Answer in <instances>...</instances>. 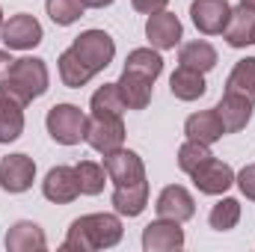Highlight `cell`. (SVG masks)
I'll use <instances>...</instances> for the list:
<instances>
[{"label": "cell", "instance_id": "cell-9", "mask_svg": "<svg viewBox=\"0 0 255 252\" xmlns=\"http://www.w3.org/2000/svg\"><path fill=\"white\" fill-rule=\"evenodd\" d=\"M190 18L199 33L205 36H220L232 18L229 0H193L190 3Z\"/></svg>", "mask_w": 255, "mask_h": 252}, {"label": "cell", "instance_id": "cell-18", "mask_svg": "<svg viewBox=\"0 0 255 252\" xmlns=\"http://www.w3.org/2000/svg\"><path fill=\"white\" fill-rule=\"evenodd\" d=\"M184 133H187V139L214 145L220 136H226V127L220 122L217 110H202V113H193L190 119L184 122Z\"/></svg>", "mask_w": 255, "mask_h": 252}, {"label": "cell", "instance_id": "cell-31", "mask_svg": "<svg viewBox=\"0 0 255 252\" xmlns=\"http://www.w3.org/2000/svg\"><path fill=\"white\" fill-rule=\"evenodd\" d=\"M208 157H214V154H211V145L196 142V139H187V142L178 148V169L190 175L193 169H196L199 163H205Z\"/></svg>", "mask_w": 255, "mask_h": 252}, {"label": "cell", "instance_id": "cell-17", "mask_svg": "<svg viewBox=\"0 0 255 252\" xmlns=\"http://www.w3.org/2000/svg\"><path fill=\"white\" fill-rule=\"evenodd\" d=\"M45 247H48L45 232L30 220H21L6 232V250L9 252H42Z\"/></svg>", "mask_w": 255, "mask_h": 252}, {"label": "cell", "instance_id": "cell-3", "mask_svg": "<svg viewBox=\"0 0 255 252\" xmlns=\"http://www.w3.org/2000/svg\"><path fill=\"white\" fill-rule=\"evenodd\" d=\"M86 122L89 116L77 104H57L48 110V119H45L51 139L60 145H77L80 139H86Z\"/></svg>", "mask_w": 255, "mask_h": 252}, {"label": "cell", "instance_id": "cell-16", "mask_svg": "<svg viewBox=\"0 0 255 252\" xmlns=\"http://www.w3.org/2000/svg\"><path fill=\"white\" fill-rule=\"evenodd\" d=\"M223 36H226V42H229L232 48L255 45V9L244 6V3H241L238 9H232V18H229Z\"/></svg>", "mask_w": 255, "mask_h": 252}, {"label": "cell", "instance_id": "cell-26", "mask_svg": "<svg viewBox=\"0 0 255 252\" xmlns=\"http://www.w3.org/2000/svg\"><path fill=\"white\" fill-rule=\"evenodd\" d=\"M92 77H95V71L83 63L71 48L60 54V80H63L68 89H80V86H86Z\"/></svg>", "mask_w": 255, "mask_h": 252}, {"label": "cell", "instance_id": "cell-24", "mask_svg": "<svg viewBox=\"0 0 255 252\" xmlns=\"http://www.w3.org/2000/svg\"><path fill=\"white\" fill-rule=\"evenodd\" d=\"M89 116H110V119H122V113L128 110L125 98L119 92L116 83H104L101 89H95L92 101H89Z\"/></svg>", "mask_w": 255, "mask_h": 252}, {"label": "cell", "instance_id": "cell-1", "mask_svg": "<svg viewBox=\"0 0 255 252\" xmlns=\"http://www.w3.org/2000/svg\"><path fill=\"white\" fill-rule=\"evenodd\" d=\"M122 241V220L116 214H86L77 217L63 241L65 252L110 250Z\"/></svg>", "mask_w": 255, "mask_h": 252}, {"label": "cell", "instance_id": "cell-13", "mask_svg": "<svg viewBox=\"0 0 255 252\" xmlns=\"http://www.w3.org/2000/svg\"><path fill=\"white\" fill-rule=\"evenodd\" d=\"M181 33H184V27H181L178 15H172V12H166V9L148 15V21H145V39H148L151 48H157V51H172V48L181 42Z\"/></svg>", "mask_w": 255, "mask_h": 252}, {"label": "cell", "instance_id": "cell-11", "mask_svg": "<svg viewBox=\"0 0 255 252\" xmlns=\"http://www.w3.org/2000/svg\"><path fill=\"white\" fill-rule=\"evenodd\" d=\"M36 163L27 154H6L0 157V187L6 193H24L33 187Z\"/></svg>", "mask_w": 255, "mask_h": 252}, {"label": "cell", "instance_id": "cell-30", "mask_svg": "<svg viewBox=\"0 0 255 252\" xmlns=\"http://www.w3.org/2000/svg\"><path fill=\"white\" fill-rule=\"evenodd\" d=\"M45 9L57 27H68L83 15V0H45Z\"/></svg>", "mask_w": 255, "mask_h": 252}, {"label": "cell", "instance_id": "cell-23", "mask_svg": "<svg viewBox=\"0 0 255 252\" xmlns=\"http://www.w3.org/2000/svg\"><path fill=\"white\" fill-rule=\"evenodd\" d=\"M217 48L211 45V42H205V39H196V42H187V45H181V51H178V63L184 65V68H193V71H211L214 65H217Z\"/></svg>", "mask_w": 255, "mask_h": 252}, {"label": "cell", "instance_id": "cell-8", "mask_svg": "<svg viewBox=\"0 0 255 252\" xmlns=\"http://www.w3.org/2000/svg\"><path fill=\"white\" fill-rule=\"evenodd\" d=\"M104 169H107V178L122 187V184H136L145 178V166H142V157L130 148H116L110 154H104Z\"/></svg>", "mask_w": 255, "mask_h": 252}, {"label": "cell", "instance_id": "cell-21", "mask_svg": "<svg viewBox=\"0 0 255 252\" xmlns=\"http://www.w3.org/2000/svg\"><path fill=\"white\" fill-rule=\"evenodd\" d=\"M24 133V104L0 89V142H15Z\"/></svg>", "mask_w": 255, "mask_h": 252}, {"label": "cell", "instance_id": "cell-36", "mask_svg": "<svg viewBox=\"0 0 255 252\" xmlns=\"http://www.w3.org/2000/svg\"><path fill=\"white\" fill-rule=\"evenodd\" d=\"M244 6H250V9H255V0H241Z\"/></svg>", "mask_w": 255, "mask_h": 252}, {"label": "cell", "instance_id": "cell-28", "mask_svg": "<svg viewBox=\"0 0 255 252\" xmlns=\"http://www.w3.org/2000/svg\"><path fill=\"white\" fill-rule=\"evenodd\" d=\"M77 184H80V193L83 196H98L104 184H107V169L95 160H80L77 166Z\"/></svg>", "mask_w": 255, "mask_h": 252}, {"label": "cell", "instance_id": "cell-19", "mask_svg": "<svg viewBox=\"0 0 255 252\" xmlns=\"http://www.w3.org/2000/svg\"><path fill=\"white\" fill-rule=\"evenodd\" d=\"M113 208L116 214L122 217H139L148 205V181H136V184H122V187L113 190Z\"/></svg>", "mask_w": 255, "mask_h": 252}, {"label": "cell", "instance_id": "cell-6", "mask_svg": "<svg viewBox=\"0 0 255 252\" xmlns=\"http://www.w3.org/2000/svg\"><path fill=\"white\" fill-rule=\"evenodd\" d=\"M86 142L95 151H101V154H110V151L122 148L125 145V122L122 119H110V116H89Z\"/></svg>", "mask_w": 255, "mask_h": 252}, {"label": "cell", "instance_id": "cell-14", "mask_svg": "<svg viewBox=\"0 0 255 252\" xmlns=\"http://www.w3.org/2000/svg\"><path fill=\"white\" fill-rule=\"evenodd\" d=\"M42 193L48 202L54 205H68L80 196V184H77V169L74 166H54L45 181H42Z\"/></svg>", "mask_w": 255, "mask_h": 252}, {"label": "cell", "instance_id": "cell-5", "mask_svg": "<svg viewBox=\"0 0 255 252\" xmlns=\"http://www.w3.org/2000/svg\"><path fill=\"white\" fill-rule=\"evenodd\" d=\"M42 36H45L42 33V24L33 15H27V12L12 15L3 24V30H0V39H3V45L9 51H30V48H36L42 42Z\"/></svg>", "mask_w": 255, "mask_h": 252}, {"label": "cell", "instance_id": "cell-34", "mask_svg": "<svg viewBox=\"0 0 255 252\" xmlns=\"http://www.w3.org/2000/svg\"><path fill=\"white\" fill-rule=\"evenodd\" d=\"M12 63H15V60H12V57H9L6 51H0V80H3L6 74H9V68H12Z\"/></svg>", "mask_w": 255, "mask_h": 252}, {"label": "cell", "instance_id": "cell-4", "mask_svg": "<svg viewBox=\"0 0 255 252\" xmlns=\"http://www.w3.org/2000/svg\"><path fill=\"white\" fill-rule=\"evenodd\" d=\"M71 51L98 74V71H104L107 65L113 63V57H116V42H113L110 33H104V30H86V33L74 36Z\"/></svg>", "mask_w": 255, "mask_h": 252}, {"label": "cell", "instance_id": "cell-7", "mask_svg": "<svg viewBox=\"0 0 255 252\" xmlns=\"http://www.w3.org/2000/svg\"><path fill=\"white\" fill-rule=\"evenodd\" d=\"M190 178L199 193H205V196H223L226 190L235 184V169L229 163L217 160V157H208L205 163H199L193 169Z\"/></svg>", "mask_w": 255, "mask_h": 252}, {"label": "cell", "instance_id": "cell-27", "mask_svg": "<svg viewBox=\"0 0 255 252\" xmlns=\"http://www.w3.org/2000/svg\"><path fill=\"white\" fill-rule=\"evenodd\" d=\"M226 92L244 95L247 101L255 104V57H244L241 63L232 68V74L226 80Z\"/></svg>", "mask_w": 255, "mask_h": 252}, {"label": "cell", "instance_id": "cell-32", "mask_svg": "<svg viewBox=\"0 0 255 252\" xmlns=\"http://www.w3.org/2000/svg\"><path fill=\"white\" fill-rule=\"evenodd\" d=\"M235 184L241 187V193H244L247 199H253L255 202V163L253 166H244V169L235 175Z\"/></svg>", "mask_w": 255, "mask_h": 252}, {"label": "cell", "instance_id": "cell-25", "mask_svg": "<svg viewBox=\"0 0 255 252\" xmlns=\"http://www.w3.org/2000/svg\"><path fill=\"white\" fill-rule=\"evenodd\" d=\"M116 86H119V92L125 98L128 110H145L148 107V101H151V80H142V77H136L130 71H122Z\"/></svg>", "mask_w": 255, "mask_h": 252}, {"label": "cell", "instance_id": "cell-10", "mask_svg": "<svg viewBox=\"0 0 255 252\" xmlns=\"http://www.w3.org/2000/svg\"><path fill=\"white\" fill-rule=\"evenodd\" d=\"M184 247V229L175 220L157 217L142 229V250L145 252H172Z\"/></svg>", "mask_w": 255, "mask_h": 252}, {"label": "cell", "instance_id": "cell-20", "mask_svg": "<svg viewBox=\"0 0 255 252\" xmlns=\"http://www.w3.org/2000/svg\"><path fill=\"white\" fill-rule=\"evenodd\" d=\"M169 89L178 101H196L208 92V83H205V74L202 71H193V68H184L178 65L169 77Z\"/></svg>", "mask_w": 255, "mask_h": 252}, {"label": "cell", "instance_id": "cell-2", "mask_svg": "<svg viewBox=\"0 0 255 252\" xmlns=\"http://www.w3.org/2000/svg\"><path fill=\"white\" fill-rule=\"evenodd\" d=\"M48 83H51V74H48L45 60H39V57H21V60L12 63L9 74L0 80V89L9 98H15L18 104L27 107L30 101H36V98H42L48 92Z\"/></svg>", "mask_w": 255, "mask_h": 252}, {"label": "cell", "instance_id": "cell-22", "mask_svg": "<svg viewBox=\"0 0 255 252\" xmlns=\"http://www.w3.org/2000/svg\"><path fill=\"white\" fill-rule=\"evenodd\" d=\"M122 71H130V74H136V77H142V80H157L160 77V71H163V57H160V51L154 48H136V51H130L125 60V68Z\"/></svg>", "mask_w": 255, "mask_h": 252}, {"label": "cell", "instance_id": "cell-15", "mask_svg": "<svg viewBox=\"0 0 255 252\" xmlns=\"http://www.w3.org/2000/svg\"><path fill=\"white\" fill-rule=\"evenodd\" d=\"M253 101H247L244 95H235V92H226L223 95V101L214 107L217 110V116H220V122L226 127V133H238V130H244V127L250 125V119H253Z\"/></svg>", "mask_w": 255, "mask_h": 252}, {"label": "cell", "instance_id": "cell-37", "mask_svg": "<svg viewBox=\"0 0 255 252\" xmlns=\"http://www.w3.org/2000/svg\"><path fill=\"white\" fill-rule=\"evenodd\" d=\"M3 24H6V21H3V9H0V30H3Z\"/></svg>", "mask_w": 255, "mask_h": 252}, {"label": "cell", "instance_id": "cell-33", "mask_svg": "<svg viewBox=\"0 0 255 252\" xmlns=\"http://www.w3.org/2000/svg\"><path fill=\"white\" fill-rule=\"evenodd\" d=\"M130 3H133L136 12H142V15H154V12H163L169 0H130Z\"/></svg>", "mask_w": 255, "mask_h": 252}, {"label": "cell", "instance_id": "cell-35", "mask_svg": "<svg viewBox=\"0 0 255 252\" xmlns=\"http://www.w3.org/2000/svg\"><path fill=\"white\" fill-rule=\"evenodd\" d=\"M113 0H83V6L86 9H104V6H110Z\"/></svg>", "mask_w": 255, "mask_h": 252}, {"label": "cell", "instance_id": "cell-12", "mask_svg": "<svg viewBox=\"0 0 255 252\" xmlns=\"http://www.w3.org/2000/svg\"><path fill=\"white\" fill-rule=\"evenodd\" d=\"M154 211H157V217H163V220L187 223V220H193V214H196V199L190 196V190L187 187H181V184H169V187L160 190Z\"/></svg>", "mask_w": 255, "mask_h": 252}, {"label": "cell", "instance_id": "cell-29", "mask_svg": "<svg viewBox=\"0 0 255 252\" xmlns=\"http://www.w3.org/2000/svg\"><path fill=\"white\" fill-rule=\"evenodd\" d=\"M238 220H241V202L232 199V196H223L211 208V217H208L211 229H217V232H232L238 226Z\"/></svg>", "mask_w": 255, "mask_h": 252}]
</instances>
